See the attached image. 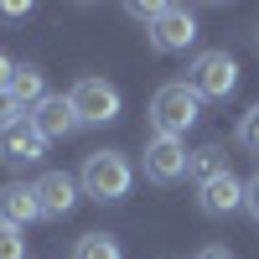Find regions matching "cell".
I'll return each mask as SVG.
<instances>
[{
    "instance_id": "cell-17",
    "label": "cell",
    "mask_w": 259,
    "mask_h": 259,
    "mask_svg": "<svg viewBox=\"0 0 259 259\" xmlns=\"http://www.w3.org/2000/svg\"><path fill=\"white\" fill-rule=\"evenodd\" d=\"M16 119H26V114H21V104H16L11 94H0V130H11Z\"/></svg>"
},
{
    "instance_id": "cell-5",
    "label": "cell",
    "mask_w": 259,
    "mask_h": 259,
    "mask_svg": "<svg viewBox=\"0 0 259 259\" xmlns=\"http://www.w3.org/2000/svg\"><path fill=\"white\" fill-rule=\"evenodd\" d=\"M187 140L177 135H150L145 140V177L156 182V187H171V182H182L187 177Z\"/></svg>"
},
{
    "instance_id": "cell-20",
    "label": "cell",
    "mask_w": 259,
    "mask_h": 259,
    "mask_svg": "<svg viewBox=\"0 0 259 259\" xmlns=\"http://www.w3.org/2000/svg\"><path fill=\"white\" fill-rule=\"evenodd\" d=\"M11 73H16V62H11L6 52H0V94H6V89H11Z\"/></svg>"
},
{
    "instance_id": "cell-1",
    "label": "cell",
    "mask_w": 259,
    "mask_h": 259,
    "mask_svg": "<svg viewBox=\"0 0 259 259\" xmlns=\"http://www.w3.org/2000/svg\"><path fill=\"white\" fill-rule=\"evenodd\" d=\"M78 187L94 202H124L130 187H135V166H130L124 150H89L83 171H78Z\"/></svg>"
},
{
    "instance_id": "cell-15",
    "label": "cell",
    "mask_w": 259,
    "mask_h": 259,
    "mask_svg": "<svg viewBox=\"0 0 259 259\" xmlns=\"http://www.w3.org/2000/svg\"><path fill=\"white\" fill-rule=\"evenodd\" d=\"M0 259H26V239H21V228H6V223H0Z\"/></svg>"
},
{
    "instance_id": "cell-21",
    "label": "cell",
    "mask_w": 259,
    "mask_h": 259,
    "mask_svg": "<svg viewBox=\"0 0 259 259\" xmlns=\"http://www.w3.org/2000/svg\"><path fill=\"white\" fill-rule=\"evenodd\" d=\"M26 11H31L26 0H21V6H16V0H6V6H0V16H11V21H16V16H26Z\"/></svg>"
},
{
    "instance_id": "cell-4",
    "label": "cell",
    "mask_w": 259,
    "mask_h": 259,
    "mask_svg": "<svg viewBox=\"0 0 259 259\" xmlns=\"http://www.w3.org/2000/svg\"><path fill=\"white\" fill-rule=\"evenodd\" d=\"M68 99H73V109H78L83 124H109V119H119V89H114L109 78H99V73L78 78Z\"/></svg>"
},
{
    "instance_id": "cell-10",
    "label": "cell",
    "mask_w": 259,
    "mask_h": 259,
    "mask_svg": "<svg viewBox=\"0 0 259 259\" xmlns=\"http://www.w3.org/2000/svg\"><path fill=\"white\" fill-rule=\"evenodd\" d=\"M197 202H202L207 218H228V212L244 207V182L233 177V171H223V177H212V182L197 187Z\"/></svg>"
},
{
    "instance_id": "cell-22",
    "label": "cell",
    "mask_w": 259,
    "mask_h": 259,
    "mask_svg": "<svg viewBox=\"0 0 259 259\" xmlns=\"http://www.w3.org/2000/svg\"><path fill=\"white\" fill-rule=\"evenodd\" d=\"M197 259H233V254H228V249H218V244H207V249H202Z\"/></svg>"
},
{
    "instance_id": "cell-18",
    "label": "cell",
    "mask_w": 259,
    "mask_h": 259,
    "mask_svg": "<svg viewBox=\"0 0 259 259\" xmlns=\"http://www.w3.org/2000/svg\"><path fill=\"white\" fill-rule=\"evenodd\" d=\"M244 207H249V218L259 223V171H254V177L244 182Z\"/></svg>"
},
{
    "instance_id": "cell-7",
    "label": "cell",
    "mask_w": 259,
    "mask_h": 259,
    "mask_svg": "<svg viewBox=\"0 0 259 259\" xmlns=\"http://www.w3.org/2000/svg\"><path fill=\"white\" fill-rule=\"evenodd\" d=\"M26 119L36 124V135H41V140H68V135H73V130L83 124V119H78V109H73V99H68V94H47V99H41V104H36V109L26 114Z\"/></svg>"
},
{
    "instance_id": "cell-13",
    "label": "cell",
    "mask_w": 259,
    "mask_h": 259,
    "mask_svg": "<svg viewBox=\"0 0 259 259\" xmlns=\"http://www.w3.org/2000/svg\"><path fill=\"white\" fill-rule=\"evenodd\" d=\"M223 171H228L223 145H202V150H192V156H187V177H197V187L212 182V177H223Z\"/></svg>"
},
{
    "instance_id": "cell-19",
    "label": "cell",
    "mask_w": 259,
    "mask_h": 259,
    "mask_svg": "<svg viewBox=\"0 0 259 259\" xmlns=\"http://www.w3.org/2000/svg\"><path fill=\"white\" fill-rule=\"evenodd\" d=\"M130 16H135V21H145V26H150V21L161 16V6H150V0H135V6H130Z\"/></svg>"
},
{
    "instance_id": "cell-11",
    "label": "cell",
    "mask_w": 259,
    "mask_h": 259,
    "mask_svg": "<svg viewBox=\"0 0 259 259\" xmlns=\"http://www.w3.org/2000/svg\"><path fill=\"white\" fill-rule=\"evenodd\" d=\"M41 218V202H36V187L26 182H11V187H0V223L6 228H26Z\"/></svg>"
},
{
    "instance_id": "cell-2",
    "label": "cell",
    "mask_w": 259,
    "mask_h": 259,
    "mask_svg": "<svg viewBox=\"0 0 259 259\" xmlns=\"http://www.w3.org/2000/svg\"><path fill=\"white\" fill-rule=\"evenodd\" d=\"M202 114V99L187 89V83H161L156 94H150V124H156V135H187L192 124Z\"/></svg>"
},
{
    "instance_id": "cell-8",
    "label": "cell",
    "mask_w": 259,
    "mask_h": 259,
    "mask_svg": "<svg viewBox=\"0 0 259 259\" xmlns=\"http://www.w3.org/2000/svg\"><path fill=\"white\" fill-rule=\"evenodd\" d=\"M31 187H36V202H41V218H68L73 202H78V182L68 171H41Z\"/></svg>"
},
{
    "instance_id": "cell-3",
    "label": "cell",
    "mask_w": 259,
    "mask_h": 259,
    "mask_svg": "<svg viewBox=\"0 0 259 259\" xmlns=\"http://www.w3.org/2000/svg\"><path fill=\"white\" fill-rule=\"evenodd\" d=\"M187 89L197 99H228L239 89V62L228 52H197L192 68H187Z\"/></svg>"
},
{
    "instance_id": "cell-16",
    "label": "cell",
    "mask_w": 259,
    "mask_h": 259,
    "mask_svg": "<svg viewBox=\"0 0 259 259\" xmlns=\"http://www.w3.org/2000/svg\"><path fill=\"white\" fill-rule=\"evenodd\" d=\"M239 140H244V145L254 150V156H259V104H254V109L239 119Z\"/></svg>"
},
{
    "instance_id": "cell-6",
    "label": "cell",
    "mask_w": 259,
    "mask_h": 259,
    "mask_svg": "<svg viewBox=\"0 0 259 259\" xmlns=\"http://www.w3.org/2000/svg\"><path fill=\"white\" fill-rule=\"evenodd\" d=\"M145 36H150L156 52H187L197 41V16L182 11V6H161V16L145 26Z\"/></svg>"
},
{
    "instance_id": "cell-12",
    "label": "cell",
    "mask_w": 259,
    "mask_h": 259,
    "mask_svg": "<svg viewBox=\"0 0 259 259\" xmlns=\"http://www.w3.org/2000/svg\"><path fill=\"white\" fill-rule=\"evenodd\" d=\"M21 109H36L41 99H47V78H41L36 62H16V73H11V89H6Z\"/></svg>"
},
{
    "instance_id": "cell-9",
    "label": "cell",
    "mask_w": 259,
    "mask_h": 259,
    "mask_svg": "<svg viewBox=\"0 0 259 259\" xmlns=\"http://www.w3.org/2000/svg\"><path fill=\"white\" fill-rule=\"evenodd\" d=\"M41 150H47V140L36 135L31 119H16L11 130H0V161L6 166H31V161H41Z\"/></svg>"
},
{
    "instance_id": "cell-14",
    "label": "cell",
    "mask_w": 259,
    "mask_h": 259,
    "mask_svg": "<svg viewBox=\"0 0 259 259\" xmlns=\"http://www.w3.org/2000/svg\"><path fill=\"white\" fill-rule=\"evenodd\" d=\"M73 259H124V249H119L114 233H83L78 249H73Z\"/></svg>"
}]
</instances>
